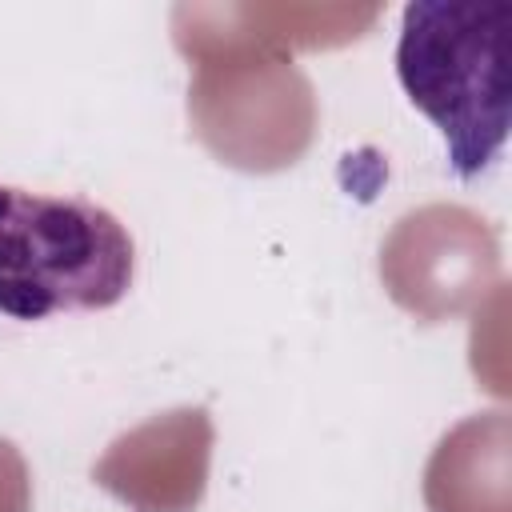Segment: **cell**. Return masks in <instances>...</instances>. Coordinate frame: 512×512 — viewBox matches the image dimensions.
I'll use <instances>...</instances> for the list:
<instances>
[{"label":"cell","mask_w":512,"mask_h":512,"mask_svg":"<svg viewBox=\"0 0 512 512\" xmlns=\"http://www.w3.org/2000/svg\"><path fill=\"white\" fill-rule=\"evenodd\" d=\"M396 76L440 128L460 180L480 176L508 140L512 0H416L400 16Z\"/></svg>","instance_id":"obj_1"},{"label":"cell","mask_w":512,"mask_h":512,"mask_svg":"<svg viewBox=\"0 0 512 512\" xmlns=\"http://www.w3.org/2000/svg\"><path fill=\"white\" fill-rule=\"evenodd\" d=\"M136 276L128 228L96 200L44 196L0 184V312L48 320L60 312H104Z\"/></svg>","instance_id":"obj_2"}]
</instances>
